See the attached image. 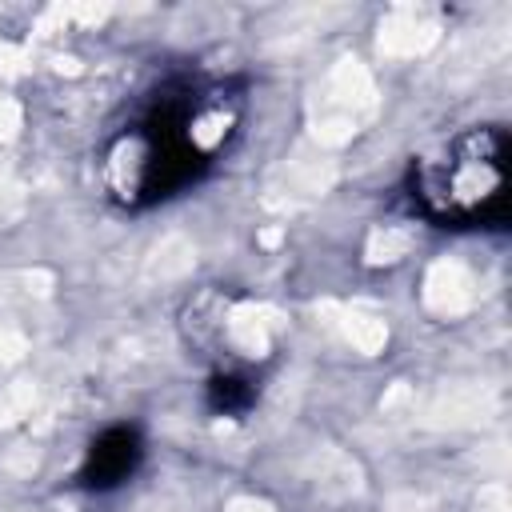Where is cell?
<instances>
[{
    "label": "cell",
    "instance_id": "4",
    "mask_svg": "<svg viewBox=\"0 0 512 512\" xmlns=\"http://www.w3.org/2000/svg\"><path fill=\"white\" fill-rule=\"evenodd\" d=\"M256 396H260L256 380H252L248 372H240V368H220V372H212L208 384H204V404H208V412L232 416V420L248 416V412L256 408Z\"/></svg>",
    "mask_w": 512,
    "mask_h": 512
},
{
    "label": "cell",
    "instance_id": "3",
    "mask_svg": "<svg viewBox=\"0 0 512 512\" xmlns=\"http://www.w3.org/2000/svg\"><path fill=\"white\" fill-rule=\"evenodd\" d=\"M144 464V436L132 424H112L104 428L80 464V484L88 492H112L120 484H128L136 476V468Z\"/></svg>",
    "mask_w": 512,
    "mask_h": 512
},
{
    "label": "cell",
    "instance_id": "2",
    "mask_svg": "<svg viewBox=\"0 0 512 512\" xmlns=\"http://www.w3.org/2000/svg\"><path fill=\"white\" fill-rule=\"evenodd\" d=\"M512 144L500 124L464 128L420 152L408 168L412 208L440 228H504Z\"/></svg>",
    "mask_w": 512,
    "mask_h": 512
},
{
    "label": "cell",
    "instance_id": "1",
    "mask_svg": "<svg viewBox=\"0 0 512 512\" xmlns=\"http://www.w3.org/2000/svg\"><path fill=\"white\" fill-rule=\"evenodd\" d=\"M244 96L232 80H168L100 152L104 192L120 208H152L196 184L240 132Z\"/></svg>",
    "mask_w": 512,
    "mask_h": 512
}]
</instances>
